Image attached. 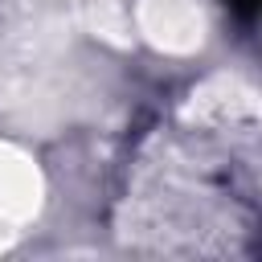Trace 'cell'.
<instances>
[{
	"label": "cell",
	"mask_w": 262,
	"mask_h": 262,
	"mask_svg": "<svg viewBox=\"0 0 262 262\" xmlns=\"http://www.w3.org/2000/svg\"><path fill=\"white\" fill-rule=\"evenodd\" d=\"M225 4H229L242 20H254V12H258V0H225Z\"/></svg>",
	"instance_id": "1"
}]
</instances>
